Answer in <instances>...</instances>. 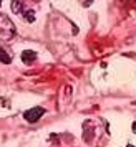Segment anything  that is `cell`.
<instances>
[{"label":"cell","mask_w":136,"mask_h":147,"mask_svg":"<svg viewBox=\"0 0 136 147\" xmlns=\"http://www.w3.org/2000/svg\"><path fill=\"white\" fill-rule=\"evenodd\" d=\"M133 132L136 134V122H133Z\"/></svg>","instance_id":"cell-7"},{"label":"cell","mask_w":136,"mask_h":147,"mask_svg":"<svg viewBox=\"0 0 136 147\" xmlns=\"http://www.w3.org/2000/svg\"><path fill=\"white\" fill-rule=\"evenodd\" d=\"M14 35H15V27L12 20L7 15L0 13V38L2 40H10V38H14Z\"/></svg>","instance_id":"cell-1"},{"label":"cell","mask_w":136,"mask_h":147,"mask_svg":"<svg viewBox=\"0 0 136 147\" xmlns=\"http://www.w3.org/2000/svg\"><path fill=\"white\" fill-rule=\"evenodd\" d=\"M12 10H14L15 13H20L22 10H23V3L22 2H12Z\"/></svg>","instance_id":"cell-5"},{"label":"cell","mask_w":136,"mask_h":147,"mask_svg":"<svg viewBox=\"0 0 136 147\" xmlns=\"http://www.w3.org/2000/svg\"><path fill=\"white\" fill-rule=\"evenodd\" d=\"M20 58H22V61H23L25 65H32V63L37 60V53L32 51V50H25V51H22Z\"/></svg>","instance_id":"cell-3"},{"label":"cell","mask_w":136,"mask_h":147,"mask_svg":"<svg viewBox=\"0 0 136 147\" xmlns=\"http://www.w3.org/2000/svg\"><path fill=\"white\" fill-rule=\"evenodd\" d=\"M43 114H45V109L38 106V107H33V109H28V111H25V113H23V117H25V121H27V122H37V121L43 116Z\"/></svg>","instance_id":"cell-2"},{"label":"cell","mask_w":136,"mask_h":147,"mask_svg":"<svg viewBox=\"0 0 136 147\" xmlns=\"http://www.w3.org/2000/svg\"><path fill=\"white\" fill-rule=\"evenodd\" d=\"M0 61H2V63H5V65L12 61V58H10V55H8L7 51L3 50V48H0Z\"/></svg>","instance_id":"cell-4"},{"label":"cell","mask_w":136,"mask_h":147,"mask_svg":"<svg viewBox=\"0 0 136 147\" xmlns=\"http://www.w3.org/2000/svg\"><path fill=\"white\" fill-rule=\"evenodd\" d=\"M25 20H27L28 23L35 22V13H33V10H28V12H25Z\"/></svg>","instance_id":"cell-6"},{"label":"cell","mask_w":136,"mask_h":147,"mask_svg":"<svg viewBox=\"0 0 136 147\" xmlns=\"http://www.w3.org/2000/svg\"><path fill=\"white\" fill-rule=\"evenodd\" d=\"M126 147H135V146H131V144H128V146H126Z\"/></svg>","instance_id":"cell-8"}]
</instances>
